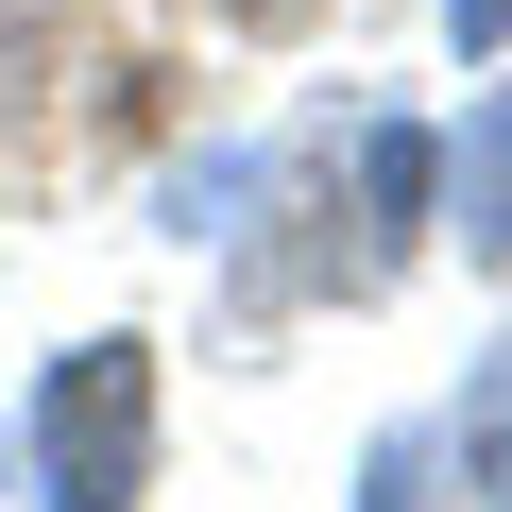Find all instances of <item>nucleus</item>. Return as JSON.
Listing matches in <instances>:
<instances>
[{
  "instance_id": "f257e3e1",
  "label": "nucleus",
  "mask_w": 512,
  "mask_h": 512,
  "mask_svg": "<svg viewBox=\"0 0 512 512\" xmlns=\"http://www.w3.org/2000/svg\"><path fill=\"white\" fill-rule=\"evenodd\" d=\"M35 478H52V512H137L154 495V342H69L52 359Z\"/></svg>"
},
{
  "instance_id": "39448f33",
  "label": "nucleus",
  "mask_w": 512,
  "mask_h": 512,
  "mask_svg": "<svg viewBox=\"0 0 512 512\" xmlns=\"http://www.w3.org/2000/svg\"><path fill=\"white\" fill-rule=\"evenodd\" d=\"M495 35H512V0H461V52H495Z\"/></svg>"
},
{
  "instance_id": "20e7f679",
  "label": "nucleus",
  "mask_w": 512,
  "mask_h": 512,
  "mask_svg": "<svg viewBox=\"0 0 512 512\" xmlns=\"http://www.w3.org/2000/svg\"><path fill=\"white\" fill-rule=\"evenodd\" d=\"M376 512H427V444H376Z\"/></svg>"
},
{
  "instance_id": "f03ea898",
  "label": "nucleus",
  "mask_w": 512,
  "mask_h": 512,
  "mask_svg": "<svg viewBox=\"0 0 512 512\" xmlns=\"http://www.w3.org/2000/svg\"><path fill=\"white\" fill-rule=\"evenodd\" d=\"M461 239H478V256H512V103L461 137Z\"/></svg>"
},
{
  "instance_id": "7ed1b4c3",
  "label": "nucleus",
  "mask_w": 512,
  "mask_h": 512,
  "mask_svg": "<svg viewBox=\"0 0 512 512\" xmlns=\"http://www.w3.org/2000/svg\"><path fill=\"white\" fill-rule=\"evenodd\" d=\"M461 461H478V495H495V512H512V359H495V376H478V410H461Z\"/></svg>"
}]
</instances>
